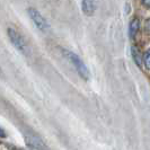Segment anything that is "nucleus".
I'll list each match as a JSON object with an SVG mask.
<instances>
[{
    "instance_id": "1a4fd4ad",
    "label": "nucleus",
    "mask_w": 150,
    "mask_h": 150,
    "mask_svg": "<svg viewBox=\"0 0 150 150\" xmlns=\"http://www.w3.org/2000/svg\"><path fill=\"white\" fill-rule=\"evenodd\" d=\"M146 27H147V30H150V19L147 22V24H146Z\"/></svg>"
},
{
    "instance_id": "6e6552de",
    "label": "nucleus",
    "mask_w": 150,
    "mask_h": 150,
    "mask_svg": "<svg viewBox=\"0 0 150 150\" xmlns=\"http://www.w3.org/2000/svg\"><path fill=\"white\" fill-rule=\"evenodd\" d=\"M142 4L146 6V7L150 8V0H142Z\"/></svg>"
},
{
    "instance_id": "f03ea898",
    "label": "nucleus",
    "mask_w": 150,
    "mask_h": 150,
    "mask_svg": "<svg viewBox=\"0 0 150 150\" xmlns=\"http://www.w3.org/2000/svg\"><path fill=\"white\" fill-rule=\"evenodd\" d=\"M8 36L10 38L11 43L14 44V46L19 52L27 54V52H28V44H27L26 40L23 38L17 30H15L14 28H8Z\"/></svg>"
},
{
    "instance_id": "9d476101",
    "label": "nucleus",
    "mask_w": 150,
    "mask_h": 150,
    "mask_svg": "<svg viewBox=\"0 0 150 150\" xmlns=\"http://www.w3.org/2000/svg\"><path fill=\"white\" fill-rule=\"evenodd\" d=\"M0 137H4V138L6 137V134L4 133V130H1V129H0Z\"/></svg>"
},
{
    "instance_id": "0eeeda50",
    "label": "nucleus",
    "mask_w": 150,
    "mask_h": 150,
    "mask_svg": "<svg viewBox=\"0 0 150 150\" xmlns=\"http://www.w3.org/2000/svg\"><path fill=\"white\" fill-rule=\"evenodd\" d=\"M142 61H143V63H144V67L150 70V50H148L147 52L143 54Z\"/></svg>"
},
{
    "instance_id": "423d86ee",
    "label": "nucleus",
    "mask_w": 150,
    "mask_h": 150,
    "mask_svg": "<svg viewBox=\"0 0 150 150\" xmlns=\"http://www.w3.org/2000/svg\"><path fill=\"white\" fill-rule=\"evenodd\" d=\"M131 55H132V58H133V60H134L135 64H137L138 67H140L141 63H142V58H141L140 51L138 50L137 46H131Z\"/></svg>"
},
{
    "instance_id": "7ed1b4c3",
    "label": "nucleus",
    "mask_w": 150,
    "mask_h": 150,
    "mask_svg": "<svg viewBox=\"0 0 150 150\" xmlns=\"http://www.w3.org/2000/svg\"><path fill=\"white\" fill-rule=\"evenodd\" d=\"M28 15L32 18V21L34 22L35 26L38 27V30H43V32H46L49 30V24L45 21V18L41 15V13L36 10L35 8H30L28 9Z\"/></svg>"
},
{
    "instance_id": "20e7f679",
    "label": "nucleus",
    "mask_w": 150,
    "mask_h": 150,
    "mask_svg": "<svg viewBox=\"0 0 150 150\" xmlns=\"http://www.w3.org/2000/svg\"><path fill=\"white\" fill-rule=\"evenodd\" d=\"M81 8H83V11L86 15L91 16L94 14L95 9H96L95 0H83V2H81Z\"/></svg>"
},
{
    "instance_id": "f257e3e1",
    "label": "nucleus",
    "mask_w": 150,
    "mask_h": 150,
    "mask_svg": "<svg viewBox=\"0 0 150 150\" xmlns=\"http://www.w3.org/2000/svg\"><path fill=\"white\" fill-rule=\"evenodd\" d=\"M64 55H66L68 59L70 60V62L75 66L76 70H77V72L79 74V76H80L83 79L87 80V79L89 78V71H88V69L86 67V64L83 62V60H81L77 54L70 52V51H64Z\"/></svg>"
},
{
    "instance_id": "39448f33",
    "label": "nucleus",
    "mask_w": 150,
    "mask_h": 150,
    "mask_svg": "<svg viewBox=\"0 0 150 150\" xmlns=\"http://www.w3.org/2000/svg\"><path fill=\"white\" fill-rule=\"evenodd\" d=\"M139 28H140V21L138 18H133L129 25V36H130V38H135Z\"/></svg>"
}]
</instances>
